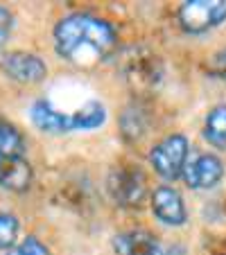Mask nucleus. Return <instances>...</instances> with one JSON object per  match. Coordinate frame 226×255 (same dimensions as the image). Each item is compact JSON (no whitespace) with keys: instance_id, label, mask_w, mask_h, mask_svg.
Segmentation results:
<instances>
[{"instance_id":"nucleus-7","label":"nucleus","mask_w":226,"mask_h":255,"mask_svg":"<svg viewBox=\"0 0 226 255\" xmlns=\"http://www.w3.org/2000/svg\"><path fill=\"white\" fill-rule=\"evenodd\" d=\"M111 244L118 255H186L183 246L168 244L149 231L118 233Z\"/></svg>"},{"instance_id":"nucleus-15","label":"nucleus","mask_w":226,"mask_h":255,"mask_svg":"<svg viewBox=\"0 0 226 255\" xmlns=\"http://www.w3.org/2000/svg\"><path fill=\"white\" fill-rule=\"evenodd\" d=\"M20 219L11 212H0V251H9L18 242Z\"/></svg>"},{"instance_id":"nucleus-5","label":"nucleus","mask_w":226,"mask_h":255,"mask_svg":"<svg viewBox=\"0 0 226 255\" xmlns=\"http://www.w3.org/2000/svg\"><path fill=\"white\" fill-rule=\"evenodd\" d=\"M188 156H190L188 138L183 133H170L149 149V165L163 181H177L183 174Z\"/></svg>"},{"instance_id":"nucleus-3","label":"nucleus","mask_w":226,"mask_h":255,"mask_svg":"<svg viewBox=\"0 0 226 255\" xmlns=\"http://www.w3.org/2000/svg\"><path fill=\"white\" fill-rule=\"evenodd\" d=\"M120 77L129 84L131 88L145 93L149 88H156L165 77L163 59L156 57L154 52L145 45H131L122 52L118 61Z\"/></svg>"},{"instance_id":"nucleus-4","label":"nucleus","mask_w":226,"mask_h":255,"mask_svg":"<svg viewBox=\"0 0 226 255\" xmlns=\"http://www.w3.org/2000/svg\"><path fill=\"white\" fill-rule=\"evenodd\" d=\"M181 32L199 36L226 23V0H186L177 9Z\"/></svg>"},{"instance_id":"nucleus-11","label":"nucleus","mask_w":226,"mask_h":255,"mask_svg":"<svg viewBox=\"0 0 226 255\" xmlns=\"http://www.w3.org/2000/svg\"><path fill=\"white\" fill-rule=\"evenodd\" d=\"M34 183V169L25 158L0 156V188L9 192H27Z\"/></svg>"},{"instance_id":"nucleus-16","label":"nucleus","mask_w":226,"mask_h":255,"mask_svg":"<svg viewBox=\"0 0 226 255\" xmlns=\"http://www.w3.org/2000/svg\"><path fill=\"white\" fill-rule=\"evenodd\" d=\"M5 255H52V251L34 235H27L23 242H16L9 251H5Z\"/></svg>"},{"instance_id":"nucleus-1","label":"nucleus","mask_w":226,"mask_h":255,"mask_svg":"<svg viewBox=\"0 0 226 255\" xmlns=\"http://www.w3.org/2000/svg\"><path fill=\"white\" fill-rule=\"evenodd\" d=\"M54 50L61 59L75 66H95L116 52L118 32L106 18L75 11L68 14L52 29Z\"/></svg>"},{"instance_id":"nucleus-17","label":"nucleus","mask_w":226,"mask_h":255,"mask_svg":"<svg viewBox=\"0 0 226 255\" xmlns=\"http://www.w3.org/2000/svg\"><path fill=\"white\" fill-rule=\"evenodd\" d=\"M208 72H211L213 77L224 79L226 82V48L217 50V52L211 57V61H208Z\"/></svg>"},{"instance_id":"nucleus-14","label":"nucleus","mask_w":226,"mask_h":255,"mask_svg":"<svg viewBox=\"0 0 226 255\" xmlns=\"http://www.w3.org/2000/svg\"><path fill=\"white\" fill-rule=\"evenodd\" d=\"M120 131H122V135H125V140H129V142L143 138L145 131H147V113H145V109H140V106H136V104L122 109Z\"/></svg>"},{"instance_id":"nucleus-13","label":"nucleus","mask_w":226,"mask_h":255,"mask_svg":"<svg viewBox=\"0 0 226 255\" xmlns=\"http://www.w3.org/2000/svg\"><path fill=\"white\" fill-rule=\"evenodd\" d=\"M25 138L11 122L0 118V156L7 158H25Z\"/></svg>"},{"instance_id":"nucleus-2","label":"nucleus","mask_w":226,"mask_h":255,"mask_svg":"<svg viewBox=\"0 0 226 255\" xmlns=\"http://www.w3.org/2000/svg\"><path fill=\"white\" fill-rule=\"evenodd\" d=\"M29 120L36 129L48 135L93 131L106 122V106L100 100H88L75 111H66V109L54 106L50 100H36L29 106Z\"/></svg>"},{"instance_id":"nucleus-6","label":"nucleus","mask_w":226,"mask_h":255,"mask_svg":"<svg viewBox=\"0 0 226 255\" xmlns=\"http://www.w3.org/2000/svg\"><path fill=\"white\" fill-rule=\"evenodd\" d=\"M106 190L111 199L125 210H140L149 201L147 178L138 167L113 169L106 178Z\"/></svg>"},{"instance_id":"nucleus-10","label":"nucleus","mask_w":226,"mask_h":255,"mask_svg":"<svg viewBox=\"0 0 226 255\" xmlns=\"http://www.w3.org/2000/svg\"><path fill=\"white\" fill-rule=\"evenodd\" d=\"M149 208L154 217L165 226H183L188 222V208L181 192L172 185H159L149 194Z\"/></svg>"},{"instance_id":"nucleus-9","label":"nucleus","mask_w":226,"mask_h":255,"mask_svg":"<svg viewBox=\"0 0 226 255\" xmlns=\"http://www.w3.org/2000/svg\"><path fill=\"white\" fill-rule=\"evenodd\" d=\"M181 178L190 190H213L224 178V163L215 154H199L186 163Z\"/></svg>"},{"instance_id":"nucleus-12","label":"nucleus","mask_w":226,"mask_h":255,"mask_svg":"<svg viewBox=\"0 0 226 255\" xmlns=\"http://www.w3.org/2000/svg\"><path fill=\"white\" fill-rule=\"evenodd\" d=\"M202 135L213 149H226V104L213 106L206 113Z\"/></svg>"},{"instance_id":"nucleus-8","label":"nucleus","mask_w":226,"mask_h":255,"mask_svg":"<svg viewBox=\"0 0 226 255\" xmlns=\"http://www.w3.org/2000/svg\"><path fill=\"white\" fill-rule=\"evenodd\" d=\"M0 70L5 72L11 82L18 84H41L48 77V66L45 61L34 52L14 50L0 57Z\"/></svg>"},{"instance_id":"nucleus-18","label":"nucleus","mask_w":226,"mask_h":255,"mask_svg":"<svg viewBox=\"0 0 226 255\" xmlns=\"http://www.w3.org/2000/svg\"><path fill=\"white\" fill-rule=\"evenodd\" d=\"M11 27H14V16H11V11L7 9V7L0 5V45L7 41Z\"/></svg>"}]
</instances>
